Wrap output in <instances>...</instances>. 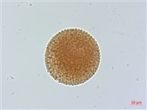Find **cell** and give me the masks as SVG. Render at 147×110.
Listing matches in <instances>:
<instances>
[{"mask_svg":"<svg viewBox=\"0 0 147 110\" xmlns=\"http://www.w3.org/2000/svg\"><path fill=\"white\" fill-rule=\"evenodd\" d=\"M100 59L99 46L94 37L80 29H66L49 42L45 65L55 81L74 86L94 76Z\"/></svg>","mask_w":147,"mask_h":110,"instance_id":"6da1fadb","label":"cell"}]
</instances>
